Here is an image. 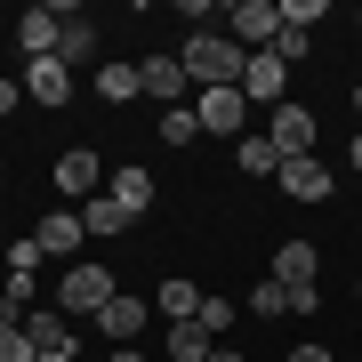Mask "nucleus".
<instances>
[{
	"label": "nucleus",
	"instance_id": "6e6552de",
	"mask_svg": "<svg viewBox=\"0 0 362 362\" xmlns=\"http://www.w3.org/2000/svg\"><path fill=\"white\" fill-rule=\"evenodd\" d=\"M242 97H250V105H290V65H282L274 49H258V57L242 65Z\"/></svg>",
	"mask_w": 362,
	"mask_h": 362
},
{
	"label": "nucleus",
	"instance_id": "a211bd4d",
	"mask_svg": "<svg viewBox=\"0 0 362 362\" xmlns=\"http://www.w3.org/2000/svg\"><path fill=\"white\" fill-rule=\"evenodd\" d=\"M81 226H89V233H97V242H113V233H129L137 218H129V209H121L113 194H97V202H81Z\"/></svg>",
	"mask_w": 362,
	"mask_h": 362
},
{
	"label": "nucleus",
	"instance_id": "f257e3e1",
	"mask_svg": "<svg viewBox=\"0 0 362 362\" xmlns=\"http://www.w3.org/2000/svg\"><path fill=\"white\" fill-rule=\"evenodd\" d=\"M177 65H185V81H194V89H242L250 49H242L233 33H209V25H202V33L177 49Z\"/></svg>",
	"mask_w": 362,
	"mask_h": 362
},
{
	"label": "nucleus",
	"instance_id": "a878e982",
	"mask_svg": "<svg viewBox=\"0 0 362 362\" xmlns=\"http://www.w3.org/2000/svg\"><path fill=\"white\" fill-rule=\"evenodd\" d=\"M194 322H202L209 338H226V330H233V298H202V314H194Z\"/></svg>",
	"mask_w": 362,
	"mask_h": 362
},
{
	"label": "nucleus",
	"instance_id": "7ed1b4c3",
	"mask_svg": "<svg viewBox=\"0 0 362 362\" xmlns=\"http://www.w3.org/2000/svg\"><path fill=\"white\" fill-rule=\"evenodd\" d=\"M49 177H57V194H65V202H97V194H105V153L65 145V153L49 161Z\"/></svg>",
	"mask_w": 362,
	"mask_h": 362
},
{
	"label": "nucleus",
	"instance_id": "c9c22d12",
	"mask_svg": "<svg viewBox=\"0 0 362 362\" xmlns=\"http://www.w3.org/2000/svg\"><path fill=\"white\" fill-rule=\"evenodd\" d=\"M40 362H81V354H40Z\"/></svg>",
	"mask_w": 362,
	"mask_h": 362
},
{
	"label": "nucleus",
	"instance_id": "aec40b11",
	"mask_svg": "<svg viewBox=\"0 0 362 362\" xmlns=\"http://www.w3.org/2000/svg\"><path fill=\"white\" fill-rule=\"evenodd\" d=\"M153 314H161V322H194V314H202V290L194 282H161L153 290Z\"/></svg>",
	"mask_w": 362,
	"mask_h": 362
},
{
	"label": "nucleus",
	"instance_id": "412c9836",
	"mask_svg": "<svg viewBox=\"0 0 362 362\" xmlns=\"http://www.w3.org/2000/svg\"><path fill=\"white\" fill-rule=\"evenodd\" d=\"M209 354H218V338L202 322H169V362H209Z\"/></svg>",
	"mask_w": 362,
	"mask_h": 362
},
{
	"label": "nucleus",
	"instance_id": "393cba45",
	"mask_svg": "<svg viewBox=\"0 0 362 362\" xmlns=\"http://www.w3.org/2000/svg\"><path fill=\"white\" fill-rule=\"evenodd\" d=\"M40 258H49L40 233H16V242H8V274H40Z\"/></svg>",
	"mask_w": 362,
	"mask_h": 362
},
{
	"label": "nucleus",
	"instance_id": "f704fd0d",
	"mask_svg": "<svg viewBox=\"0 0 362 362\" xmlns=\"http://www.w3.org/2000/svg\"><path fill=\"white\" fill-rule=\"evenodd\" d=\"M346 97H354V113H362V81H354V89H346Z\"/></svg>",
	"mask_w": 362,
	"mask_h": 362
},
{
	"label": "nucleus",
	"instance_id": "6ab92c4d",
	"mask_svg": "<svg viewBox=\"0 0 362 362\" xmlns=\"http://www.w3.org/2000/svg\"><path fill=\"white\" fill-rule=\"evenodd\" d=\"M89 57H97V25H81V16H65V33H57V65H89Z\"/></svg>",
	"mask_w": 362,
	"mask_h": 362
},
{
	"label": "nucleus",
	"instance_id": "20e7f679",
	"mask_svg": "<svg viewBox=\"0 0 362 362\" xmlns=\"http://www.w3.org/2000/svg\"><path fill=\"white\" fill-rule=\"evenodd\" d=\"M145 322H153V298H137V290H113V298H105V314H97V330L113 338V346H137Z\"/></svg>",
	"mask_w": 362,
	"mask_h": 362
},
{
	"label": "nucleus",
	"instance_id": "9b49d317",
	"mask_svg": "<svg viewBox=\"0 0 362 362\" xmlns=\"http://www.w3.org/2000/svg\"><path fill=\"white\" fill-rule=\"evenodd\" d=\"M105 194H113L121 209H129V218H145V209H153V169H145V161H121V169H105Z\"/></svg>",
	"mask_w": 362,
	"mask_h": 362
},
{
	"label": "nucleus",
	"instance_id": "39448f33",
	"mask_svg": "<svg viewBox=\"0 0 362 362\" xmlns=\"http://www.w3.org/2000/svg\"><path fill=\"white\" fill-rule=\"evenodd\" d=\"M266 137H274V153H282V161H298V153H314V137H322V121H314L306 113V105H274V121H266Z\"/></svg>",
	"mask_w": 362,
	"mask_h": 362
},
{
	"label": "nucleus",
	"instance_id": "1a4fd4ad",
	"mask_svg": "<svg viewBox=\"0 0 362 362\" xmlns=\"http://www.w3.org/2000/svg\"><path fill=\"white\" fill-rule=\"evenodd\" d=\"M274 33H282V0H233V40H242L250 57L274 49Z\"/></svg>",
	"mask_w": 362,
	"mask_h": 362
},
{
	"label": "nucleus",
	"instance_id": "bb28decb",
	"mask_svg": "<svg viewBox=\"0 0 362 362\" xmlns=\"http://www.w3.org/2000/svg\"><path fill=\"white\" fill-rule=\"evenodd\" d=\"M322 16H330V0H282V25H298V33L322 25Z\"/></svg>",
	"mask_w": 362,
	"mask_h": 362
},
{
	"label": "nucleus",
	"instance_id": "cd10ccee",
	"mask_svg": "<svg viewBox=\"0 0 362 362\" xmlns=\"http://www.w3.org/2000/svg\"><path fill=\"white\" fill-rule=\"evenodd\" d=\"M306 49H314V33H298V25H282V33H274V57H282V65H298Z\"/></svg>",
	"mask_w": 362,
	"mask_h": 362
},
{
	"label": "nucleus",
	"instance_id": "f3484780",
	"mask_svg": "<svg viewBox=\"0 0 362 362\" xmlns=\"http://www.w3.org/2000/svg\"><path fill=\"white\" fill-rule=\"evenodd\" d=\"M233 169H242V177H274V169H282L274 137L266 129H242V137H233Z\"/></svg>",
	"mask_w": 362,
	"mask_h": 362
},
{
	"label": "nucleus",
	"instance_id": "dca6fc26",
	"mask_svg": "<svg viewBox=\"0 0 362 362\" xmlns=\"http://www.w3.org/2000/svg\"><path fill=\"white\" fill-rule=\"evenodd\" d=\"M81 242H89V226H81V209H49V218H40V250H49V258H73Z\"/></svg>",
	"mask_w": 362,
	"mask_h": 362
},
{
	"label": "nucleus",
	"instance_id": "7c9ffc66",
	"mask_svg": "<svg viewBox=\"0 0 362 362\" xmlns=\"http://www.w3.org/2000/svg\"><path fill=\"white\" fill-rule=\"evenodd\" d=\"M290 362H338L330 346H290Z\"/></svg>",
	"mask_w": 362,
	"mask_h": 362
},
{
	"label": "nucleus",
	"instance_id": "72a5a7b5",
	"mask_svg": "<svg viewBox=\"0 0 362 362\" xmlns=\"http://www.w3.org/2000/svg\"><path fill=\"white\" fill-rule=\"evenodd\" d=\"M346 169H362V129H354V145H346Z\"/></svg>",
	"mask_w": 362,
	"mask_h": 362
},
{
	"label": "nucleus",
	"instance_id": "c85d7f7f",
	"mask_svg": "<svg viewBox=\"0 0 362 362\" xmlns=\"http://www.w3.org/2000/svg\"><path fill=\"white\" fill-rule=\"evenodd\" d=\"M0 362H40V354H33L25 330H0Z\"/></svg>",
	"mask_w": 362,
	"mask_h": 362
},
{
	"label": "nucleus",
	"instance_id": "4468645a",
	"mask_svg": "<svg viewBox=\"0 0 362 362\" xmlns=\"http://www.w3.org/2000/svg\"><path fill=\"white\" fill-rule=\"evenodd\" d=\"M57 33H65L57 8H25V16H16V49H25V65H33V57H57Z\"/></svg>",
	"mask_w": 362,
	"mask_h": 362
},
{
	"label": "nucleus",
	"instance_id": "4be33fe9",
	"mask_svg": "<svg viewBox=\"0 0 362 362\" xmlns=\"http://www.w3.org/2000/svg\"><path fill=\"white\" fill-rule=\"evenodd\" d=\"M97 97H105V105H129V97H145L137 65H105V73H97Z\"/></svg>",
	"mask_w": 362,
	"mask_h": 362
},
{
	"label": "nucleus",
	"instance_id": "ddd939ff",
	"mask_svg": "<svg viewBox=\"0 0 362 362\" xmlns=\"http://www.w3.org/2000/svg\"><path fill=\"white\" fill-rule=\"evenodd\" d=\"M25 338H33V354H81L73 346V314H57V306H33L25 314Z\"/></svg>",
	"mask_w": 362,
	"mask_h": 362
},
{
	"label": "nucleus",
	"instance_id": "0eeeda50",
	"mask_svg": "<svg viewBox=\"0 0 362 362\" xmlns=\"http://www.w3.org/2000/svg\"><path fill=\"white\" fill-rule=\"evenodd\" d=\"M242 113H250L242 89H194V121H202V137H242Z\"/></svg>",
	"mask_w": 362,
	"mask_h": 362
},
{
	"label": "nucleus",
	"instance_id": "5701e85b",
	"mask_svg": "<svg viewBox=\"0 0 362 362\" xmlns=\"http://www.w3.org/2000/svg\"><path fill=\"white\" fill-rule=\"evenodd\" d=\"M250 314H258V322H282V314H290V290H282V282L266 274V282L250 290Z\"/></svg>",
	"mask_w": 362,
	"mask_h": 362
},
{
	"label": "nucleus",
	"instance_id": "c756f323",
	"mask_svg": "<svg viewBox=\"0 0 362 362\" xmlns=\"http://www.w3.org/2000/svg\"><path fill=\"white\" fill-rule=\"evenodd\" d=\"M16 105H25V89H16V81H0V121H8Z\"/></svg>",
	"mask_w": 362,
	"mask_h": 362
},
{
	"label": "nucleus",
	"instance_id": "9d476101",
	"mask_svg": "<svg viewBox=\"0 0 362 362\" xmlns=\"http://www.w3.org/2000/svg\"><path fill=\"white\" fill-rule=\"evenodd\" d=\"M16 89L33 105H73V65H57V57H33L25 73H16Z\"/></svg>",
	"mask_w": 362,
	"mask_h": 362
},
{
	"label": "nucleus",
	"instance_id": "f03ea898",
	"mask_svg": "<svg viewBox=\"0 0 362 362\" xmlns=\"http://www.w3.org/2000/svg\"><path fill=\"white\" fill-rule=\"evenodd\" d=\"M113 290H121V282H113L105 266L73 258V266H65V282H57V314H73V322L89 314V322H97V314H105V298H113Z\"/></svg>",
	"mask_w": 362,
	"mask_h": 362
},
{
	"label": "nucleus",
	"instance_id": "423d86ee",
	"mask_svg": "<svg viewBox=\"0 0 362 362\" xmlns=\"http://www.w3.org/2000/svg\"><path fill=\"white\" fill-rule=\"evenodd\" d=\"M274 185H282L290 202H330V185H338V169H330L322 153H298V161H282V169H274Z\"/></svg>",
	"mask_w": 362,
	"mask_h": 362
},
{
	"label": "nucleus",
	"instance_id": "2eb2a0df",
	"mask_svg": "<svg viewBox=\"0 0 362 362\" xmlns=\"http://www.w3.org/2000/svg\"><path fill=\"white\" fill-rule=\"evenodd\" d=\"M314 274H322V250L290 233V242L274 250V282H282V290H298V282H314Z\"/></svg>",
	"mask_w": 362,
	"mask_h": 362
},
{
	"label": "nucleus",
	"instance_id": "2f4dec72",
	"mask_svg": "<svg viewBox=\"0 0 362 362\" xmlns=\"http://www.w3.org/2000/svg\"><path fill=\"white\" fill-rule=\"evenodd\" d=\"M105 362H145V354H137V346H113V354H105Z\"/></svg>",
	"mask_w": 362,
	"mask_h": 362
},
{
	"label": "nucleus",
	"instance_id": "e433bc0d",
	"mask_svg": "<svg viewBox=\"0 0 362 362\" xmlns=\"http://www.w3.org/2000/svg\"><path fill=\"white\" fill-rule=\"evenodd\" d=\"M354 298H362V282H354Z\"/></svg>",
	"mask_w": 362,
	"mask_h": 362
},
{
	"label": "nucleus",
	"instance_id": "473e14b6",
	"mask_svg": "<svg viewBox=\"0 0 362 362\" xmlns=\"http://www.w3.org/2000/svg\"><path fill=\"white\" fill-rule=\"evenodd\" d=\"M209 362H250V354H242V346H218V354H209Z\"/></svg>",
	"mask_w": 362,
	"mask_h": 362
},
{
	"label": "nucleus",
	"instance_id": "b1692460",
	"mask_svg": "<svg viewBox=\"0 0 362 362\" xmlns=\"http://www.w3.org/2000/svg\"><path fill=\"white\" fill-rule=\"evenodd\" d=\"M194 137H202L194 105H169V113H161V145H194Z\"/></svg>",
	"mask_w": 362,
	"mask_h": 362
},
{
	"label": "nucleus",
	"instance_id": "f8f14e48",
	"mask_svg": "<svg viewBox=\"0 0 362 362\" xmlns=\"http://www.w3.org/2000/svg\"><path fill=\"white\" fill-rule=\"evenodd\" d=\"M137 81H145V97H161V113L194 97V81H185V65H177V57H145V65H137Z\"/></svg>",
	"mask_w": 362,
	"mask_h": 362
}]
</instances>
